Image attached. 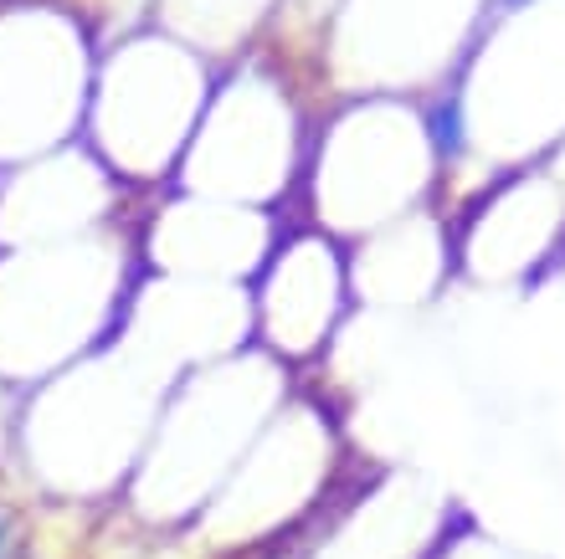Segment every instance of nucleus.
Instances as JSON below:
<instances>
[{"label":"nucleus","instance_id":"nucleus-1","mask_svg":"<svg viewBox=\"0 0 565 559\" xmlns=\"http://www.w3.org/2000/svg\"><path fill=\"white\" fill-rule=\"evenodd\" d=\"M0 559H11V529H6V518H0Z\"/></svg>","mask_w":565,"mask_h":559}]
</instances>
